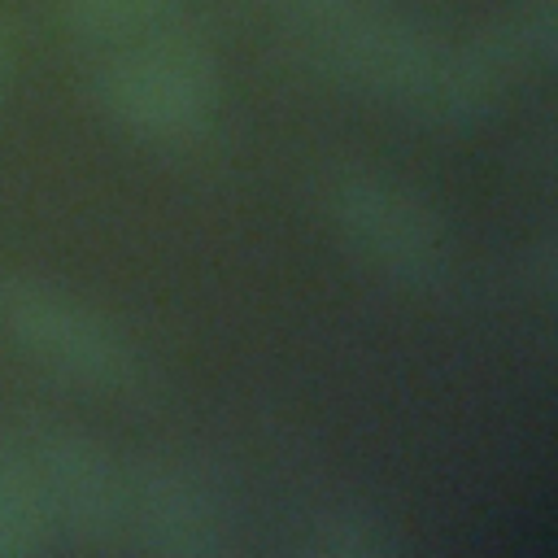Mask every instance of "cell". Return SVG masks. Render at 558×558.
<instances>
[{"instance_id": "8992f818", "label": "cell", "mask_w": 558, "mask_h": 558, "mask_svg": "<svg viewBox=\"0 0 558 558\" xmlns=\"http://www.w3.org/2000/svg\"><path fill=\"white\" fill-rule=\"evenodd\" d=\"M318 35V65L331 83H340L353 96L384 100V105H410L423 87L445 35L410 13L397 9H353Z\"/></svg>"}, {"instance_id": "277c9868", "label": "cell", "mask_w": 558, "mask_h": 558, "mask_svg": "<svg viewBox=\"0 0 558 558\" xmlns=\"http://www.w3.org/2000/svg\"><path fill=\"white\" fill-rule=\"evenodd\" d=\"M4 440L13 445L57 541L96 549L122 536V466L92 432L57 414H22Z\"/></svg>"}, {"instance_id": "7c38bea8", "label": "cell", "mask_w": 558, "mask_h": 558, "mask_svg": "<svg viewBox=\"0 0 558 558\" xmlns=\"http://www.w3.org/2000/svg\"><path fill=\"white\" fill-rule=\"evenodd\" d=\"M523 275H527V283H532L541 296H549V288H554V248H549V240H541V244L523 257Z\"/></svg>"}, {"instance_id": "4fadbf2b", "label": "cell", "mask_w": 558, "mask_h": 558, "mask_svg": "<svg viewBox=\"0 0 558 558\" xmlns=\"http://www.w3.org/2000/svg\"><path fill=\"white\" fill-rule=\"evenodd\" d=\"M13 70H17V26L9 17H0V96L13 78Z\"/></svg>"}, {"instance_id": "52a82bcc", "label": "cell", "mask_w": 558, "mask_h": 558, "mask_svg": "<svg viewBox=\"0 0 558 558\" xmlns=\"http://www.w3.org/2000/svg\"><path fill=\"white\" fill-rule=\"evenodd\" d=\"M527 74V61L506 26V17H493L462 39H445L423 87L405 105L423 126L440 135H466L484 126L510 87Z\"/></svg>"}, {"instance_id": "5b68a950", "label": "cell", "mask_w": 558, "mask_h": 558, "mask_svg": "<svg viewBox=\"0 0 558 558\" xmlns=\"http://www.w3.org/2000/svg\"><path fill=\"white\" fill-rule=\"evenodd\" d=\"M122 532L157 558H218L235 514L227 488L187 458H144L122 471Z\"/></svg>"}, {"instance_id": "8fae6325", "label": "cell", "mask_w": 558, "mask_h": 558, "mask_svg": "<svg viewBox=\"0 0 558 558\" xmlns=\"http://www.w3.org/2000/svg\"><path fill=\"white\" fill-rule=\"evenodd\" d=\"M279 9H283L296 26L318 31V26H327V22H336V17L353 13V9H362V0H279Z\"/></svg>"}, {"instance_id": "ba28073f", "label": "cell", "mask_w": 558, "mask_h": 558, "mask_svg": "<svg viewBox=\"0 0 558 558\" xmlns=\"http://www.w3.org/2000/svg\"><path fill=\"white\" fill-rule=\"evenodd\" d=\"M296 545L314 558H397L405 536L375 497L340 488L305 501L296 514Z\"/></svg>"}, {"instance_id": "30bf717a", "label": "cell", "mask_w": 558, "mask_h": 558, "mask_svg": "<svg viewBox=\"0 0 558 558\" xmlns=\"http://www.w3.org/2000/svg\"><path fill=\"white\" fill-rule=\"evenodd\" d=\"M52 545H57V536L48 527V514H44L13 445L0 440V558H35Z\"/></svg>"}, {"instance_id": "7a4b0ae2", "label": "cell", "mask_w": 558, "mask_h": 558, "mask_svg": "<svg viewBox=\"0 0 558 558\" xmlns=\"http://www.w3.org/2000/svg\"><path fill=\"white\" fill-rule=\"evenodd\" d=\"M0 336L31 362L92 392H131L144 375L135 344L83 296L17 270H0Z\"/></svg>"}, {"instance_id": "6da1fadb", "label": "cell", "mask_w": 558, "mask_h": 558, "mask_svg": "<svg viewBox=\"0 0 558 558\" xmlns=\"http://www.w3.org/2000/svg\"><path fill=\"white\" fill-rule=\"evenodd\" d=\"M87 92L118 131L144 144H192L214 126L222 74L192 31L157 22L148 35L109 48Z\"/></svg>"}, {"instance_id": "9c48e42d", "label": "cell", "mask_w": 558, "mask_h": 558, "mask_svg": "<svg viewBox=\"0 0 558 558\" xmlns=\"http://www.w3.org/2000/svg\"><path fill=\"white\" fill-rule=\"evenodd\" d=\"M170 0H57V26L83 48H118L166 22Z\"/></svg>"}, {"instance_id": "3957f363", "label": "cell", "mask_w": 558, "mask_h": 558, "mask_svg": "<svg viewBox=\"0 0 558 558\" xmlns=\"http://www.w3.org/2000/svg\"><path fill=\"white\" fill-rule=\"evenodd\" d=\"M323 209L340 240L392 283L427 292L449 275V231L405 183L366 166H340L323 183Z\"/></svg>"}]
</instances>
